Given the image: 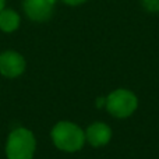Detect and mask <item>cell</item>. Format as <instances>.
Here are the masks:
<instances>
[{
    "label": "cell",
    "mask_w": 159,
    "mask_h": 159,
    "mask_svg": "<svg viewBox=\"0 0 159 159\" xmlns=\"http://www.w3.org/2000/svg\"><path fill=\"white\" fill-rule=\"evenodd\" d=\"M112 137V130L105 123H93L85 131V140L92 147L106 145Z\"/></svg>",
    "instance_id": "6"
},
{
    "label": "cell",
    "mask_w": 159,
    "mask_h": 159,
    "mask_svg": "<svg viewBox=\"0 0 159 159\" xmlns=\"http://www.w3.org/2000/svg\"><path fill=\"white\" fill-rule=\"evenodd\" d=\"M20 25V16L13 10L0 11V30L4 32H13Z\"/></svg>",
    "instance_id": "7"
},
{
    "label": "cell",
    "mask_w": 159,
    "mask_h": 159,
    "mask_svg": "<svg viewBox=\"0 0 159 159\" xmlns=\"http://www.w3.org/2000/svg\"><path fill=\"white\" fill-rule=\"evenodd\" d=\"M143 6L148 11H159V0H143Z\"/></svg>",
    "instance_id": "8"
},
{
    "label": "cell",
    "mask_w": 159,
    "mask_h": 159,
    "mask_svg": "<svg viewBox=\"0 0 159 159\" xmlns=\"http://www.w3.org/2000/svg\"><path fill=\"white\" fill-rule=\"evenodd\" d=\"M137 96L129 89H116L106 99L107 112L117 119L131 116L137 109Z\"/></svg>",
    "instance_id": "3"
},
{
    "label": "cell",
    "mask_w": 159,
    "mask_h": 159,
    "mask_svg": "<svg viewBox=\"0 0 159 159\" xmlns=\"http://www.w3.org/2000/svg\"><path fill=\"white\" fill-rule=\"evenodd\" d=\"M3 7H4V0H0V11L3 10Z\"/></svg>",
    "instance_id": "10"
},
{
    "label": "cell",
    "mask_w": 159,
    "mask_h": 159,
    "mask_svg": "<svg viewBox=\"0 0 159 159\" xmlns=\"http://www.w3.org/2000/svg\"><path fill=\"white\" fill-rule=\"evenodd\" d=\"M56 0H24V10L34 21H46L53 11Z\"/></svg>",
    "instance_id": "5"
},
{
    "label": "cell",
    "mask_w": 159,
    "mask_h": 159,
    "mask_svg": "<svg viewBox=\"0 0 159 159\" xmlns=\"http://www.w3.org/2000/svg\"><path fill=\"white\" fill-rule=\"evenodd\" d=\"M53 144L64 152H75L85 143V133L74 123L60 121L52 130Z\"/></svg>",
    "instance_id": "1"
},
{
    "label": "cell",
    "mask_w": 159,
    "mask_h": 159,
    "mask_svg": "<svg viewBox=\"0 0 159 159\" xmlns=\"http://www.w3.org/2000/svg\"><path fill=\"white\" fill-rule=\"evenodd\" d=\"M35 137L30 130L20 127L10 133L6 144V155L8 159H32L35 154Z\"/></svg>",
    "instance_id": "2"
},
{
    "label": "cell",
    "mask_w": 159,
    "mask_h": 159,
    "mask_svg": "<svg viewBox=\"0 0 159 159\" xmlns=\"http://www.w3.org/2000/svg\"><path fill=\"white\" fill-rule=\"evenodd\" d=\"M61 2H64L66 4H70V6H78V4H82L84 2H87V0H61Z\"/></svg>",
    "instance_id": "9"
},
{
    "label": "cell",
    "mask_w": 159,
    "mask_h": 159,
    "mask_svg": "<svg viewBox=\"0 0 159 159\" xmlns=\"http://www.w3.org/2000/svg\"><path fill=\"white\" fill-rule=\"evenodd\" d=\"M25 70V60L20 53L7 50L0 55V73L7 78H16Z\"/></svg>",
    "instance_id": "4"
}]
</instances>
